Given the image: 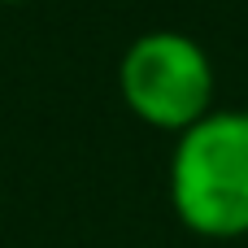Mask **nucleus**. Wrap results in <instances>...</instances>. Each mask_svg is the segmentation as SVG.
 <instances>
[{"label":"nucleus","mask_w":248,"mask_h":248,"mask_svg":"<svg viewBox=\"0 0 248 248\" xmlns=\"http://www.w3.org/2000/svg\"><path fill=\"white\" fill-rule=\"evenodd\" d=\"M174 218L205 240L248 235V109H209L174 135Z\"/></svg>","instance_id":"nucleus-1"},{"label":"nucleus","mask_w":248,"mask_h":248,"mask_svg":"<svg viewBox=\"0 0 248 248\" xmlns=\"http://www.w3.org/2000/svg\"><path fill=\"white\" fill-rule=\"evenodd\" d=\"M118 96L131 118L179 135L214 109L218 70L209 48L174 26L135 35L118 57Z\"/></svg>","instance_id":"nucleus-2"},{"label":"nucleus","mask_w":248,"mask_h":248,"mask_svg":"<svg viewBox=\"0 0 248 248\" xmlns=\"http://www.w3.org/2000/svg\"><path fill=\"white\" fill-rule=\"evenodd\" d=\"M4 4H26V0H0V9H4Z\"/></svg>","instance_id":"nucleus-3"}]
</instances>
